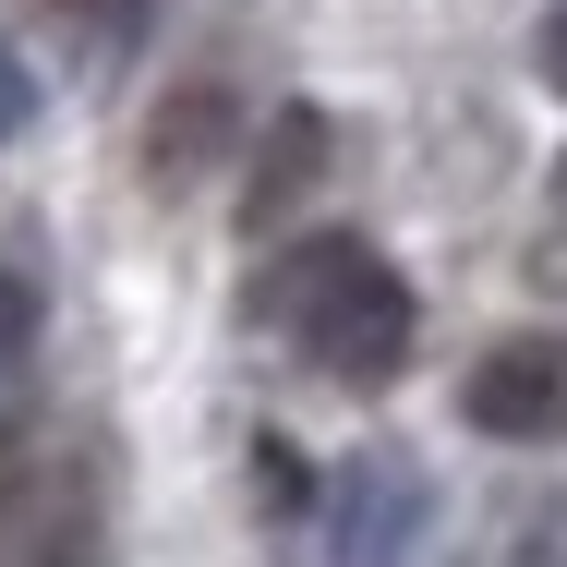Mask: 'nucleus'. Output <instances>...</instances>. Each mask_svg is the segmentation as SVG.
<instances>
[{
    "mask_svg": "<svg viewBox=\"0 0 567 567\" xmlns=\"http://www.w3.org/2000/svg\"><path fill=\"white\" fill-rule=\"evenodd\" d=\"M266 315L315 350L339 386H386L411 362V290H399V266L374 241H302V254H278Z\"/></svg>",
    "mask_w": 567,
    "mask_h": 567,
    "instance_id": "1",
    "label": "nucleus"
},
{
    "mask_svg": "<svg viewBox=\"0 0 567 567\" xmlns=\"http://www.w3.org/2000/svg\"><path fill=\"white\" fill-rule=\"evenodd\" d=\"M0 567H97V483L85 458L0 411Z\"/></svg>",
    "mask_w": 567,
    "mask_h": 567,
    "instance_id": "2",
    "label": "nucleus"
},
{
    "mask_svg": "<svg viewBox=\"0 0 567 567\" xmlns=\"http://www.w3.org/2000/svg\"><path fill=\"white\" fill-rule=\"evenodd\" d=\"M458 411H471L483 435H507V447H556V435H567V327L495 339L483 362H471Z\"/></svg>",
    "mask_w": 567,
    "mask_h": 567,
    "instance_id": "3",
    "label": "nucleus"
},
{
    "mask_svg": "<svg viewBox=\"0 0 567 567\" xmlns=\"http://www.w3.org/2000/svg\"><path fill=\"white\" fill-rule=\"evenodd\" d=\"M315 182H327V121H315V110H278V121H266V145H254V194H241V218L278 229Z\"/></svg>",
    "mask_w": 567,
    "mask_h": 567,
    "instance_id": "4",
    "label": "nucleus"
},
{
    "mask_svg": "<svg viewBox=\"0 0 567 567\" xmlns=\"http://www.w3.org/2000/svg\"><path fill=\"white\" fill-rule=\"evenodd\" d=\"M229 145V85L206 73V85H182L169 110H157V133H145V169H157V194H194V169Z\"/></svg>",
    "mask_w": 567,
    "mask_h": 567,
    "instance_id": "5",
    "label": "nucleus"
},
{
    "mask_svg": "<svg viewBox=\"0 0 567 567\" xmlns=\"http://www.w3.org/2000/svg\"><path fill=\"white\" fill-rule=\"evenodd\" d=\"M24 350H37V278H24V266H0V399H12Z\"/></svg>",
    "mask_w": 567,
    "mask_h": 567,
    "instance_id": "6",
    "label": "nucleus"
},
{
    "mask_svg": "<svg viewBox=\"0 0 567 567\" xmlns=\"http://www.w3.org/2000/svg\"><path fill=\"white\" fill-rule=\"evenodd\" d=\"M24 121H37V85H24V61L0 49V133H24Z\"/></svg>",
    "mask_w": 567,
    "mask_h": 567,
    "instance_id": "7",
    "label": "nucleus"
},
{
    "mask_svg": "<svg viewBox=\"0 0 567 567\" xmlns=\"http://www.w3.org/2000/svg\"><path fill=\"white\" fill-rule=\"evenodd\" d=\"M544 85H567V12H544Z\"/></svg>",
    "mask_w": 567,
    "mask_h": 567,
    "instance_id": "8",
    "label": "nucleus"
},
{
    "mask_svg": "<svg viewBox=\"0 0 567 567\" xmlns=\"http://www.w3.org/2000/svg\"><path fill=\"white\" fill-rule=\"evenodd\" d=\"M73 12H85V24H133V0H73Z\"/></svg>",
    "mask_w": 567,
    "mask_h": 567,
    "instance_id": "9",
    "label": "nucleus"
},
{
    "mask_svg": "<svg viewBox=\"0 0 567 567\" xmlns=\"http://www.w3.org/2000/svg\"><path fill=\"white\" fill-rule=\"evenodd\" d=\"M556 218H567V157H556Z\"/></svg>",
    "mask_w": 567,
    "mask_h": 567,
    "instance_id": "10",
    "label": "nucleus"
}]
</instances>
